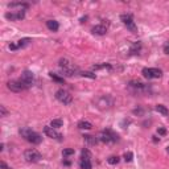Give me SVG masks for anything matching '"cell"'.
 <instances>
[{
    "label": "cell",
    "mask_w": 169,
    "mask_h": 169,
    "mask_svg": "<svg viewBox=\"0 0 169 169\" xmlns=\"http://www.w3.org/2000/svg\"><path fill=\"white\" fill-rule=\"evenodd\" d=\"M84 20H87V16H84V17H82V19H81V23H84Z\"/></svg>",
    "instance_id": "e575fe53"
},
{
    "label": "cell",
    "mask_w": 169,
    "mask_h": 169,
    "mask_svg": "<svg viewBox=\"0 0 169 169\" xmlns=\"http://www.w3.org/2000/svg\"><path fill=\"white\" fill-rule=\"evenodd\" d=\"M7 87L13 93H21L24 90H28V89L25 87V84L20 81V79H12V81H8Z\"/></svg>",
    "instance_id": "9c48e42d"
},
{
    "label": "cell",
    "mask_w": 169,
    "mask_h": 169,
    "mask_svg": "<svg viewBox=\"0 0 169 169\" xmlns=\"http://www.w3.org/2000/svg\"><path fill=\"white\" fill-rule=\"evenodd\" d=\"M167 151H168V153H169V145H168V147H167Z\"/></svg>",
    "instance_id": "d590c367"
},
{
    "label": "cell",
    "mask_w": 169,
    "mask_h": 169,
    "mask_svg": "<svg viewBox=\"0 0 169 169\" xmlns=\"http://www.w3.org/2000/svg\"><path fill=\"white\" fill-rule=\"evenodd\" d=\"M74 152L76 151H74L73 148H65V150L62 151V155L63 156H72V155H74Z\"/></svg>",
    "instance_id": "83f0119b"
},
{
    "label": "cell",
    "mask_w": 169,
    "mask_h": 169,
    "mask_svg": "<svg viewBox=\"0 0 169 169\" xmlns=\"http://www.w3.org/2000/svg\"><path fill=\"white\" fill-rule=\"evenodd\" d=\"M24 17H25V11L24 9H21V11H17V12H7L6 13V19L11 20V21H16V20H23Z\"/></svg>",
    "instance_id": "7c38bea8"
},
{
    "label": "cell",
    "mask_w": 169,
    "mask_h": 169,
    "mask_svg": "<svg viewBox=\"0 0 169 169\" xmlns=\"http://www.w3.org/2000/svg\"><path fill=\"white\" fill-rule=\"evenodd\" d=\"M9 8H20V9H27L29 7L28 3H11L8 4Z\"/></svg>",
    "instance_id": "ffe728a7"
},
{
    "label": "cell",
    "mask_w": 169,
    "mask_h": 169,
    "mask_svg": "<svg viewBox=\"0 0 169 169\" xmlns=\"http://www.w3.org/2000/svg\"><path fill=\"white\" fill-rule=\"evenodd\" d=\"M2 168H3V169H9V168H8V165H7V164L4 162V161H2Z\"/></svg>",
    "instance_id": "d6a6232c"
},
{
    "label": "cell",
    "mask_w": 169,
    "mask_h": 169,
    "mask_svg": "<svg viewBox=\"0 0 169 169\" xmlns=\"http://www.w3.org/2000/svg\"><path fill=\"white\" fill-rule=\"evenodd\" d=\"M62 119H53V120L50 122V127L52 128H59V127H62Z\"/></svg>",
    "instance_id": "603a6c76"
},
{
    "label": "cell",
    "mask_w": 169,
    "mask_h": 169,
    "mask_svg": "<svg viewBox=\"0 0 169 169\" xmlns=\"http://www.w3.org/2000/svg\"><path fill=\"white\" fill-rule=\"evenodd\" d=\"M56 99L58 102H61L62 104H70L73 102V97L70 95V93H67L63 89H59V90L56 91Z\"/></svg>",
    "instance_id": "ba28073f"
},
{
    "label": "cell",
    "mask_w": 169,
    "mask_h": 169,
    "mask_svg": "<svg viewBox=\"0 0 169 169\" xmlns=\"http://www.w3.org/2000/svg\"><path fill=\"white\" fill-rule=\"evenodd\" d=\"M141 52V44L140 42H133L132 44V46H131V49H130V53L131 54H139Z\"/></svg>",
    "instance_id": "d6986e66"
},
{
    "label": "cell",
    "mask_w": 169,
    "mask_h": 169,
    "mask_svg": "<svg viewBox=\"0 0 169 169\" xmlns=\"http://www.w3.org/2000/svg\"><path fill=\"white\" fill-rule=\"evenodd\" d=\"M119 161H120V157L119 156H110L107 158V162L111 164V165H115V164H118Z\"/></svg>",
    "instance_id": "cb8c5ba5"
},
{
    "label": "cell",
    "mask_w": 169,
    "mask_h": 169,
    "mask_svg": "<svg viewBox=\"0 0 169 169\" xmlns=\"http://www.w3.org/2000/svg\"><path fill=\"white\" fill-rule=\"evenodd\" d=\"M44 133H45L48 137L54 139V140H57V141H61L62 137H63L61 133L56 130V128H52L50 126H45V127H44Z\"/></svg>",
    "instance_id": "8fae6325"
},
{
    "label": "cell",
    "mask_w": 169,
    "mask_h": 169,
    "mask_svg": "<svg viewBox=\"0 0 169 169\" xmlns=\"http://www.w3.org/2000/svg\"><path fill=\"white\" fill-rule=\"evenodd\" d=\"M31 41H32V40L28 38V37L21 38L20 41H17V46H19V49H20V48H25L27 45H29V42H31Z\"/></svg>",
    "instance_id": "7402d4cb"
},
{
    "label": "cell",
    "mask_w": 169,
    "mask_h": 169,
    "mask_svg": "<svg viewBox=\"0 0 169 169\" xmlns=\"http://www.w3.org/2000/svg\"><path fill=\"white\" fill-rule=\"evenodd\" d=\"M46 27H48L49 31L57 32L58 28H59V24H58V21H56V20H48V21H46Z\"/></svg>",
    "instance_id": "9a60e30c"
},
{
    "label": "cell",
    "mask_w": 169,
    "mask_h": 169,
    "mask_svg": "<svg viewBox=\"0 0 169 169\" xmlns=\"http://www.w3.org/2000/svg\"><path fill=\"white\" fill-rule=\"evenodd\" d=\"M8 115V111H7V108L4 107V106H0V116H7Z\"/></svg>",
    "instance_id": "f1b7e54d"
},
{
    "label": "cell",
    "mask_w": 169,
    "mask_h": 169,
    "mask_svg": "<svg viewBox=\"0 0 169 169\" xmlns=\"http://www.w3.org/2000/svg\"><path fill=\"white\" fill-rule=\"evenodd\" d=\"M58 66L61 69V73L62 76H66V77H74L77 74H81V72L78 70V67L74 65V63L67 58H61L58 61Z\"/></svg>",
    "instance_id": "6da1fadb"
},
{
    "label": "cell",
    "mask_w": 169,
    "mask_h": 169,
    "mask_svg": "<svg viewBox=\"0 0 169 169\" xmlns=\"http://www.w3.org/2000/svg\"><path fill=\"white\" fill-rule=\"evenodd\" d=\"M152 140H153V143H157V141H160V139H157V136H153Z\"/></svg>",
    "instance_id": "836d02e7"
},
{
    "label": "cell",
    "mask_w": 169,
    "mask_h": 169,
    "mask_svg": "<svg viewBox=\"0 0 169 169\" xmlns=\"http://www.w3.org/2000/svg\"><path fill=\"white\" fill-rule=\"evenodd\" d=\"M81 158H91V153L87 148H83L82 152H81Z\"/></svg>",
    "instance_id": "d4e9b609"
},
{
    "label": "cell",
    "mask_w": 169,
    "mask_h": 169,
    "mask_svg": "<svg viewBox=\"0 0 169 169\" xmlns=\"http://www.w3.org/2000/svg\"><path fill=\"white\" fill-rule=\"evenodd\" d=\"M141 74L148 79H157L162 77V72L157 67H144L141 70Z\"/></svg>",
    "instance_id": "52a82bcc"
},
{
    "label": "cell",
    "mask_w": 169,
    "mask_h": 169,
    "mask_svg": "<svg viewBox=\"0 0 169 169\" xmlns=\"http://www.w3.org/2000/svg\"><path fill=\"white\" fill-rule=\"evenodd\" d=\"M120 20H122V23L124 24V25L127 27L128 31H131L132 33H136V32H137V27H136L135 21H133L132 15H130V13H123V15H120Z\"/></svg>",
    "instance_id": "5b68a950"
},
{
    "label": "cell",
    "mask_w": 169,
    "mask_h": 169,
    "mask_svg": "<svg viewBox=\"0 0 169 169\" xmlns=\"http://www.w3.org/2000/svg\"><path fill=\"white\" fill-rule=\"evenodd\" d=\"M155 110H156L158 114H161L162 116H168V115H169V110H168L165 106H164V104H156Z\"/></svg>",
    "instance_id": "e0dca14e"
},
{
    "label": "cell",
    "mask_w": 169,
    "mask_h": 169,
    "mask_svg": "<svg viewBox=\"0 0 169 169\" xmlns=\"http://www.w3.org/2000/svg\"><path fill=\"white\" fill-rule=\"evenodd\" d=\"M91 33L95 34V36H104L107 33V28L102 25V24H99V25H95L91 28Z\"/></svg>",
    "instance_id": "4fadbf2b"
},
{
    "label": "cell",
    "mask_w": 169,
    "mask_h": 169,
    "mask_svg": "<svg viewBox=\"0 0 169 169\" xmlns=\"http://www.w3.org/2000/svg\"><path fill=\"white\" fill-rule=\"evenodd\" d=\"M98 140L102 143H106V144H115L119 141V135L111 130H103L99 132Z\"/></svg>",
    "instance_id": "3957f363"
},
{
    "label": "cell",
    "mask_w": 169,
    "mask_h": 169,
    "mask_svg": "<svg viewBox=\"0 0 169 169\" xmlns=\"http://www.w3.org/2000/svg\"><path fill=\"white\" fill-rule=\"evenodd\" d=\"M79 165H81V169H93V164L90 158H81Z\"/></svg>",
    "instance_id": "ac0fdd59"
},
{
    "label": "cell",
    "mask_w": 169,
    "mask_h": 169,
    "mask_svg": "<svg viewBox=\"0 0 169 169\" xmlns=\"http://www.w3.org/2000/svg\"><path fill=\"white\" fill-rule=\"evenodd\" d=\"M19 132H20V135H21V137H24V140H27L31 144H41V141H42V136L40 135L38 132L32 131L31 128H28V127L20 128Z\"/></svg>",
    "instance_id": "7a4b0ae2"
},
{
    "label": "cell",
    "mask_w": 169,
    "mask_h": 169,
    "mask_svg": "<svg viewBox=\"0 0 169 169\" xmlns=\"http://www.w3.org/2000/svg\"><path fill=\"white\" fill-rule=\"evenodd\" d=\"M81 76L82 77H86V78H91V79H95L97 76L94 73H90V72H81Z\"/></svg>",
    "instance_id": "4316f807"
},
{
    "label": "cell",
    "mask_w": 169,
    "mask_h": 169,
    "mask_svg": "<svg viewBox=\"0 0 169 169\" xmlns=\"http://www.w3.org/2000/svg\"><path fill=\"white\" fill-rule=\"evenodd\" d=\"M20 81H21L24 84H25V87H27V89H31V87L33 86V84H34V76H33V73H32V72H29V70L23 72L21 78H20Z\"/></svg>",
    "instance_id": "30bf717a"
},
{
    "label": "cell",
    "mask_w": 169,
    "mask_h": 169,
    "mask_svg": "<svg viewBox=\"0 0 169 169\" xmlns=\"http://www.w3.org/2000/svg\"><path fill=\"white\" fill-rule=\"evenodd\" d=\"M9 49H11V50H17L19 49L17 44H9Z\"/></svg>",
    "instance_id": "f546056e"
},
{
    "label": "cell",
    "mask_w": 169,
    "mask_h": 169,
    "mask_svg": "<svg viewBox=\"0 0 169 169\" xmlns=\"http://www.w3.org/2000/svg\"><path fill=\"white\" fill-rule=\"evenodd\" d=\"M157 132H158V135H165V133H167V130H165V128H158Z\"/></svg>",
    "instance_id": "4dcf8cb0"
},
{
    "label": "cell",
    "mask_w": 169,
    "mask_h": 169,
    "mask_svg": "<svg viewBox=\"0 0 169 169\" xmlns=\"http://www.w3.org/2000/svg\"><path fill=\"white\" fill-rule=\"evenodd\" d=\"M83 137V140H84V143H87L89 145H97L98 144V136L95 137V136H93V135H83L82 136Z\"/></svg>",
    "instance_id": "5bb4252c"
},
{
    "label": "cell",
    "mask_w": 169,
    "mask_h": 169,
    "mask_svg": "<svg viewBox=\"0 0 169 169\" xmlns=\"http://www.w3.org/2000/svg\"><path fill=\"white\" fill-rule=\"evenodd\" d=\"M132 160H133V153L132 152H126V153H124V161L131 162Z\"/></svg>",
    "instance_id": "484cf974"
},
{
    "label": "cell",
    "mask_w": 169,
    "mask_h": 169,
    "mask_svg": "<svg viewBox=\"0 0 169 169\" xmlns=\"http://www.w3.org/2000/svg\"><path fill=\"white\" fill-rule=\"evenodd\" d=\"M77 127L79 128V130H91L93 124L90 122H87V120H79L78 124H77Z\"/></svg>",
    "instance_id": "2e32d148"
},
{
    "label": "cell",
    "mask_w": 169,
    "mask_h": 169,
    "mask_svg": "<svg viewBox=\"0 0 169 169\" xmlns=\"http://www.w3.org/2000/svg\"><path fill=\"white\" fill-rule=\"evenodd\" d=\"M128 87L137 94H147V93L151 91V87L148 86V84L143 83V82H139V81H130L128 82Z\"/></svg>",
    "instance_id": "277c9868"
},
{
    "label": "cell",
    "mask_w": 169,
    "mask_h": 169,
    "mask_svg": "<svg viewBox=\"0 0 169 169\" xmlns=\"http://www.w3.org/2000/svg\"><path fill=\"white\" fill-rule=\"evenodd\" d=\"M49 76H50V78L53 79V81H56V82H57V83H59V84H63V83H65V79L61 78V77H58L56 73L50 72V73H49Z\"/></svg>",
    "instance_id": "44dd1931"
},
{
    "label": "cell",
    "mask_w": 169,
    "mask_h": 169,
    "mask_svg": "<svg viewBox=\"0 0 169 169\" xmlns=\"http://www.w3.org/2000/svg\"><path fill=\"white\" fill-rule=\"evenodd\" d=\"M24 158H25L27 162H38L42 158V155L37 150L31 148V150H27L24 152Z\"/></svg>",
    "instance_id": "8992f818"
},
{
    "label": "cell",
    "mask_w": 169,
    "mask_h": 169,
    "mask_svg": "<svg viewBox=\"0 0 169 169\" xmlns=\"http://www.w3.org/2000/svg\"><path fill=\"white\" fill-rule=\"evenodd\" d=\"M164 53H165V54H169V44H167V45L164 46Z\"/></svg>",
    "instance_id": "1f68e13d"
}]
</instances>
